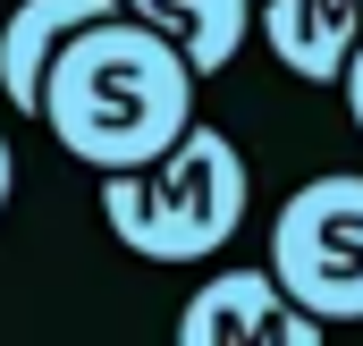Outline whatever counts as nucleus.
Returning a JSON list of instances; mask_svg holds the SVG:
<instances>
[{"label":"nucleus","instance_id":"1a4fd4ad","mask_svg":"<svg viewBox=\"0 0 363 346\" xmlns=\"http://www.w3.org/2000/svg\"><path fill=\"white\" fill-rule=\"evenodd\" d=\"M9 194H17V152H9V135H0V211H9Z\"/></svg>","mask_w":363,"mask_h":346},{"label":"nucleus","instance_id":"f03ea898","mask_svg":"<svg viewBox=\"0 0 363 346\" xmlns=\"http://www.w3.org/2000/svg\"><path fill=\"white\" fill-rule=\"evenodd\" d=\"M245 211H254L245 152L203 118L169 152H152L135 169H101V228L135 262H211L237 245Z\"/></svg>","mask_w":363,"mask_h":346},{"label":"nucleus","instance_id":"f257e3e1","mask_svg":"<svg viewBox=\"0 0 363 346\" xmlns=\"http://www.w3.org/2000/svg\"><path fill=\"white\" fill-rule=\"evenodd\" d=\"M194 85H203L194 60L161 26L110 9V17H85L51 51L34 118L60 135L68 161H85V169H135V161L169 152L194 127Z\"/></svg>","mask_w":363,"mask_h":346},{"label":"nucleus","instance_id":"39448f33","mask_svg":"<svg viewBox=\"0 0 363 346\" xmlns=\"http://www.w3.org/2000/svg\"><path fill=\"white\" fill-rule=\"evenodd\" d=\"M271 60L304 85H338L347 51L363 43V0H254Z\"/></svg>","mask_w":363,"mask_h":346},{"label":"nucleus","instance_id":"7ed1b4c3","mask_svg":"<svg viewBox=\"0 0 363 346\" xmlns=\"http://www.w3.org/2000/svg\"><path fill=\"white\" fill-rule=\"evenodd\" d=\"M271 270L313 321H363V177H304L271 220Z\"/></svg>","mask_w":363,"mask_h":346},{"label":"nucleus","instance_id":"423d86ee","mask_svg":"<svg viewBox=\"0 0 363 346\" xmlns=\"http://www.w3.org/2000/svg\"><path fill=\"white\" fill-rule=\"evenodd\" d=\"M110 9H118V0H17V9H9V26H0V101L34 118L51 51H60L85 17H110Z\"/></svg>","mask_w":363,"mask_h":346},{"label":"nucleus","instance_id":"20e7f679","mask_svg":"<svg viewBox=\"0 0 363 346\" xmlns=\"http://www.w3.org/2000/svg\"><path fill=\"white\" fill-rule=\"evenodd\" d=\"M330 321H313L271 262H228L178 304V346H321Z\"/></svg>","mask_w":363,"mask_h":346},{"label":"nucleus","instance_id":"0eeeda50","mask_svg":"<svg viewBox=\"0 0 363 346\" xmlns=\"http://www.w3.org/2000/svg\"><path fill=\"white\" fill-rule=\"evenodd\" d=\"M118 9L144 17V26H161L194 60V77H220L245 51V34H254V0H118Z\"/></svg>","mask_w":363,"mask_h":346},{"label":"nucleus","instance_id":"6e6552de","mask_svg":"<svg viewBox=\"0 0 363 346\" xmlns=\"http://www.w3.org/2000/svg\"><path fill=\"white\" fill-rule=\"evenodd\" d=\"M338 93H347V118H355V135H363V43L347 51V68H338Z\"/></svg>","mask_w":363,"mask_h":346}]
</instances>
